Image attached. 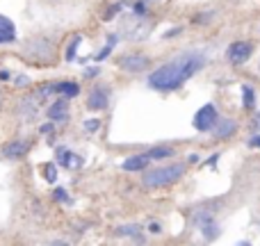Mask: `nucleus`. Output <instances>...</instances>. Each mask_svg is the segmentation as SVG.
<instances>
[{"mask_svg": "<svg viewBox=\"0 0 260 246\" xmlns=\"http://www.w3.org/2000/svg\"><path fill=\"white\" fill-rule=\"evenodd\" d=\"M148 64H151V59H148L146 55H126V57L119 59V66L130 73L144 71V68H148Z\"/></svg>", "mask_w": 260, "mask_h": 246, "instance_id": "7", "label": "nucleus"}, {"mask_svg": "<svg viewBox=\"0 0 260 246\" xmlns=\"http://www.w3.org/2000/svg\"><path fill=\"white\" fill-rule=\"evenodd\" d=\"M48 119H53V121H67V119H69V103H67V98L55 100V103L50 105V108H48Z\"/></svg>", "mask_w": 260, "mask_h": 246, "instance_id": "11", "label": "nucleus"}, {"mask_svg": "<svg viewBox=\"0 0 260 246\" xmlns=\"http://www.w3.org/2000/svg\"><path fill=\"white\" fill-rule=\"evenodd\" d=\"M27 151H30V142L27 139H14V142H9L3 148V155L7 160H23L27 155Z\"/></svg>", "mask_w": 260, "mask_h": 246, "instance_id": "6", "label": "nucleus"}, {"mask_svg": "<svg viewBox=\"0 0 260 246\" xmlns=\"http://www.w3.org/2000/svg\"><path fill=\"white\" fill-rule=\"evenodd\" d=\"M16 41V27L7 16L0 14V44H12Z\"/></svg>", "mask_w": 260, "mask_h": 246, "instance_id": "8", "label": "nucleus"}, {"mask_svg": "<svg viewBox=\"0 0 260 246\" xmlns=\"http://www.w3.org/2000/svg\"><path fill=\"white\" fill-rule=\"evenodd\" d=\"M87 108L89 110H105L108 108V91H103L101 87L91 89L89 98H87Z\"/></svg>", "mask_w": 260, "mask_h": 246, "instance_id": "9", "label": "nucleus"}, {"mask_svg": "<svg viewBox=\"0 0 260 246\" xmlns=\"http://www.w3.org/2000/svg\"><path fill=\"white\" fill-rule=\"evenodd\" d=\"M27 82H30V80H27V78H25V76H21V78H16V85H18V87H23V85H27Z\"/></svg>", "mask_w": 260, "mask_h": 246, "instance_id": "25", "label": "nucleus"}, {"mask_svg": "<svg viewBox=\"0 0 260 246\" xmlns=\"http://www.w3.org/2000/svg\"><path fill=\"white\" fill-rule=\"evenodd\" d=\"M242 105L244 110H251L256 105V94H253V87L251 85H244L242 87Z\"/></svg>", "mask_w": 260, "mask_h": 246, "instance_id": "14", "label": "nucleus"}, {"mask_svg": "<svg viewBox=\"0 0 260 246\" xmlns=\"http://www.w3.org/2000/svg\"><path fill=\"white\" fill-rule=\"evenodd\" d=\"M117 12H121V3H119V5H114V7H110V9H108V14H105V18H108V21H110V18H112Z\"/></svg>", "mask_w": 260, "mask_h": 246, "instance_id": "21", "label": "nucleus"}, {"mask_svg": "<svg viewBox=\"0 0 260 246\" xmlns=\"http://www.w3.org/2000/svg\"><path fill=\"white\" fill-rule=\"evenodd\" d=\"M41 132H53V123H46V125H41Z\"/></svg>", "mask_w": 260, "mask_h": 246, "instance_id": "26", "label": "nucleus"}, {"mask_svg": "<svg viewBox=\"0 0 260 246\" xmlns=\"http://www.w3.org/2000/svg\"><path fill=\"white\" fill-rule=\"evenodd\" d=\"M251 53H253L251 44H247V41H235V44L229 46L226 57H229L233 64H242V62H247V59L251 57Z\"/></svg>", "mask_w": 260, "mask_h": 246, "instance_id": "5", "label": "nucleus"}, {"mask_svg": "<svg viewBox=\"0 0 260 246\" xmlns=\"http://www.w3.org/2000/svg\"><path fill=\"white\" fill-rule=\"evenodd\" d=\"M96 128H99V121H96V119H91V121H87V130H91V132H94Z\"/></svg>", "mask_w": 260, "mask_h": 246, "instance_id": "24", "label": "nucleus"}, {"mask_svg": "<svg viewBox=\"0 0 260 246\" xmlns=\"http://www.w3.org/2000/svg\"><path fill=\"white\" fill-rule=\"evenodd\" d=\"M144 12H146V5H144V3L135 5V14H144Z\"/></svg>", "mask_w": 260, "mask_h": 246, "instance_id": "23", "label": "nucleus"}, {"mask_svg": "<svg viewBox=\"0 0 260 246\" xmlns=\"http://www.w3.org/2000/svg\"><path fill=\"white\" fill-rule=\"evenodd\" d=\"M217 119H219L217 117V108L212 103H208L194 114V128H197L199 132H210V130L215 128Z\"/></svg>", "mask_w": 260, "mask_h": 246, "instance_id": "4", "label": "nucleus"}, {"mask_svg": "<svg viewBox=\"0 0 260 246\" xmlns=\"http://www.w3.org/2000/svg\"><path fill=\"white\" fill-rule=\"evenodd\" d=\"M23 57L32 64H50L55 59V46L44 37H35V39L25 41Z\"/></svg>", "mask_w": 260, "mask_h": 246, "instance_id": "2", "label": "nucleus"}, {"mask_svg": "<svg viewBox=\"0 0 260 246\" xmlns=\"http://www.w3.org/2000/svg\"><path fill=\"white\" fill-rule=\"evenodd\" d=\"M57 162L64 166V169H73V166H80L82 160L76 155V153H71L69 148H57Z\"/></svg>", "mask_w": 260, "mask_h": 246, "instance_id": "12", "label": "nucleus"}, {"mask_svg": "<svg viewBox=\"0 0 260 246\" xmlns=\"http://www.w3.org/2000/svg\"><path fill=\"white\" fill-rule=\"evenodd\" d=\"M249 146L260 148V134H256V137H251V139H249Z\"/></svg>", "mask_w": 260, "mask_h": 246, "instance_id": "22", "label": "nucleus"}, {"mask_svg": "<svg viewBox=\"0 0 260 246\" xmlns=\"http://www.w3.org/2000/svg\"><path fill=\"white\" fill-rule=\"evenodd\" d=\"M235 130H238V123H235L233 119H224V121H219V119H217L212 132H215L217 139H226V137H231V134H235Z\"/></svg>", "mask_w": 260, "mask_h": 246, "instance_id": "10", "label": "nucleus"}, {"mask_svg": "<svg viewBox=\"0 0 260 246\" xmlns=\"http://www.w3.org/2000/svg\"><path fill=\"white\" fill-rule=\"evenodd\" d=\"M114 44H117V37H110V39H108V46H105V48H103V53H99V55H96V59H99V62H101V59H105V57H108V55H110V50H112L114 48Z\"/></svg>", "mask_w": 260, "mask_h": 246, "instance_id": "17", "label": "nucleus"}, {"mask_svg": "<svg viewBox=\"0 0 260 246\" xmlns=\"http://www.w3.org/2000/svg\"><path fill=\"white\" fill-rule=\"evenodd\" d=\"M203 55L199 53H187V55H180V57L171 59V62L162 64L160 68L148 76V85L153 89H160V91H171V89H178L187 78H192L199 68L203 66Z\"/></svg>", "mask_w": 260, "mask_h": 246, "instance_id": "1", "label": "nucleus"}, {"mask_svg": "<svg viewBox=\"0 0 260 246\" xmlns=\"http://www.w3.org/2000/svg\"><path fill=\"white\" fill-rule=\"evenodd\" d=\"M53 196H55V201H67V198H69V194H67V189H62V187H59V189H55V194H53Z\"/></svg>", "mask_w": 260, "mask_h": 246, "instance_id": "20", "label": "nucleus"}, {"mask_svg": "<svg viewBox=\"0 0 260 246\" xmlns=\"http://www.w3.org/2000/svg\"><path fill=\"white\" fill-rule=\"evenodd\" d=\"M137 233H139L137 226H123V228L117 230V235H137Z\"/></svg>", "mask_w": 260, "mask_h": 246, "instance_id": "19", "label": "nucleus"}, {"mask_svg": "<svg viewBox=\"0 0 260 246\" xmlns=\"http://www.w3.org/2000/svg\"><path fill=\"white\" fill-rule=\"evenodd\" d=\"M185 175V164H169V166H160V169H153L144 175V185L148 189L155 187H165V185L176 183L178 178Z\"/></svg>", "mask_w": 260, "mask_h": 246, "instance_id": "3", "label": "nucleus"}, {"mask_svg": "<svg viewBox=\"0 0 260 246\" xmlns=\"http://www.w3.org/2000/svg\"><path fill=\"white\" fill-rule=\"evenodd\" d=\"M253 128H256V130H260V112L256 114V119H253Z\"/></svg>", "mask_w": 260, "mask_h": 246, "instance_id": "27", "label": "nucleus"}, {"mask_svg": "<svg viewBox=\"0 0 260 246\" xmlns=\"http://www.w3.org/2000/svg\"><path fill=\"white\" fill-rule=\"evenodd\" d=\"M0 105H3V91H0Z\"/></svg>", "mask_w": 260, "mask_h": 246, "instance_id": "28", "label": "nucleus"}, {"mask_svg": "<svg viewBox=\"0 0 260 246\" xmlns=\"http://www.w3.org/2000/svg\"><path fill=\"white\" fill-rule=\"evenodd\" d=\"M78 44H80V37H73V41L69 44V48H67V59H69V62H71V59H76Z\"/></svg>", "mask_w": 260, "mask_h": 246, "instance_id": "18", "label": "nucleus"}, {"mask_svg": "<svg viewBox=\"0 0 260 246\" xmlns=\"http://www.w3.org/2000/svg\"><path fill=\"white\" fill-rule=\"evenodd\" d=\"M146 155H148V160H162V157H171L174 155V151L167 148V146H157V148H151Z\"/></svg>", "mask_w": 260, "mask_h": 246, "instance_id": "15", "label": "nucleus"}, {"mask_svg": "<svg viewBox=\"0 0 260 246\" xmlns=\"http://www.w3.org/2000/svg\"><path fill=\"white\" fill-rule=\"evenodd\" d=\"M148 162L151 160H148L146 153H142V155H133V157H128V160L123 162V169L126 171H139V169H144Z\"/></svg>", "mask_w": 260, "mask_h": 246, "instance_id": "13", "label": "nucleus"}, {"mask_svg": "<svg viewBox=\"0 0 260 246\" xmlns=\"http://www.w3.org/2000/svg\"><path fill=\"white\" fill-rule=\"evenodd\" d=\"M41 173H44V178L48 180V183H55V180H57V166H55L53 162L41 164Z\"/></svg>", "mask_w": 260, "mask_h": 246, "instance_id": "16", "label": "nucleus"}]
</instances>
